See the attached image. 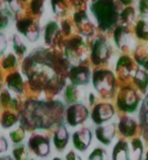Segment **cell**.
I'll return each mask as SVG.
<instances>
[{
    "instance_id": "8",
    "label": "cell",
    "mask_w": 148,
    "mask_h": 160,
    "mask_svg": "<svg viewBox=\"0 0 148 160\" xmlns=\"http://www.w3.org/2000/svg\"><path fill=\"white\" fill-rule=\"evenodd\" d=\"M92 140V132L88 128H81L74 132L72 135V143L76 150L84 152L90 146Z\"/></svg>"
},
{
    "instance_id": "3",
    "label": "cell",
    "mask_w": 148,
    "mask_h": 160,
    "mask_svg": "<svg viewBox=\"0 0 148 160\" xmlns=\"http://www.w3.org/2000/svg\"><path fill=\"white\" fill-rule=\"evenodd\" d=\"M92 85L103 99H111L115 94L116 80L111 71L99 69L92 75Z\"/></svg>"
},
{
    "instance_id": "21",
    "label": "cell",
    "mask_w": 148,
    "mask_h": 160,
    "mask_svg": "<svg viewBox=\"0 0 148 160\" xmlns=\"http://www.w3.org/2000/svg\"><path fill=\"white\" fill-rule=\"evenodd\" d=\"M7 85H8V88L13 91L16 94H22L23 92V82L22 79L19 73H13L8 77L7 79Z\"/></svg>"
},
{
    "instance_id": "4",
    "label": "cell",
    "mask_w": 148,
    "mask_h": 160,
    "mask_svg": "<svg viewBox=\"0 0 148 160\" xmlns=\"http://www.w3.org/2000/svg\"><path fill=\"white\" fill-rule=\"evenodd\" d=\"M140 98L137 92L131 87H123L118 93L117 106L121 111L132 113L137 110Z\"/></svg>"
},
{
    "instance_id": "1",
    "label": "cell",
    "mask_w": 148,
    "mask_h": 160,
    "mask_svg": "<svg viewBox=\"0 0 148 160\" xmlns=\"http://www.w3.org/2000/svg\"><path fill=\"white\" fill-rule=\"evenodd\" d=\"M25 75L35 91L44 92L47 96H56L65 86V78L52 65V56L46 53L33 61H26Z\"/></svg>"
},
{
    "instance_id": "20",
    "label": "cell",
    "mask_w": 148,
    "mask_h": 160,
    "mask_svg": "<svg viewBox=\"0 0 148 160\" xmlns=\"http://www.w3.org/2000/svg\"><path fill=\"white\" fill-rule=\"evenodd\" d=\"M81 90L77 87V86L74 85H68L65 89V93H64V98H65V102L67 104H74L77 103V101L81 99Z\"/></svg>"
},
{
    "instance_id": "29",
    "label": "cell",
    "mask_w": 148,
    "mask_h": 160,
    "mask_svg": "<svg viewBox=\"0 0 148 160\" xmlns=\"http://www.w3.org/2000/svg\"><path fill=\"white\" fill-rule=\"evenodd\" d=\"M57 30V26L54 24V22H51L48 27H47V30H46V42L48 44H51L52 40H53V37L55 35V32Z\"/></svg>"
},
{
    "instance_id": "37",
    "label": "cell",
    "mask_w": 148,
    "mask_h": 160,
    "mask_svg": "<svg viewBox=\"0 0 148 160\" xmlns=\"http://www.w3.org/2000/svg\"><path fill=\"white\" fill-rule=\"evenodd\" d=\"M0 160H13V158H11L10 156H0Z\"/></svg>"
},
{
    "instance_id": "18",
    "label": "cell",
    "mask_w": 148,
    "mask_h": 160,
    "mask_svg": "<svg viewBox=\"0 0 148 160\" xmlns=\"http://www.w3.org/2000/svg\"><path fill=\"white\" fill-rule=\"evenodd\" d=\"M115 41L119 48H132L134 44V40L128 33L125 32L123 28H119L115 32Z\"/></svg>"
},
{
    "instance_id": "25",
    "label": "cell",
    "mask_w": 148,
    "mask_h": 160,
    "mask_svg": "<svg viewBox=\"0 0 148 160\" xmlns=\"http://www.w3.org/2000/svg\"><path fill=\"white\" fill-rule=\"evenodd\" d=\"M9 137H10V140L12 141V143L19 144V143H21L23 141V139H25V130L21 126L19 128H17L16 130L10 132H9Z\"/></svg>"
},
{
    "instance_id": "35",
    "label": "cell",
    "mask_w": 148,
    "mask_h": 160,
    "mask_svg": "<svg viewBox=\"0 0 148 160\" xmlns=\"http://www.w3.org/2000/svg\"><path fill=\"white\" fill-rule=\"evenodd\" d=\"M41 6H42V2H41V0H34L33 3H32V9L35 13H37L39 12V10H40L41 8Z\"/></svg>"
},
{
    "instance_id": "26",
    "label": "cell",
    "mask_w": 148,
    "mask_h": 160,
    "mask_svg": "<svg viewBox=\"0 0 148 160\" xmlns=\"http://www.w3.org/2000/svg\"><path fill=\"white\" fill-rule=\"evenodd\" d=\"M0 100H1L2 104L4 105V106H10L14 109H17V100L13 98L12 96H11L8 92H4L1 94V97H0Z\"/></svg>"
},
{
    "instance_id": "12",
    "label": "cell",
    "mask_w": 148,
    "mask_h": 160,
    "mask_svg": "<svg viewBox=\"0 0 148 160\" xmlns=\"http://www.w3.org/2000/svg\"><path fill=\"white\" fill-rule=\"evenodd\" d=\"M95 136L97 141L104 146L111 145L116 136V123L102 124L95 128Z\"/></svg>"
},
{
    "instance_id": "14",
    "label": "cell",
    "mask_w": 148,
    "mask_h": 160,
    "mask_svg": "<svg viewBox=\"0 0 148 160\" xmlns=\"http://www.w3.org/2000/svg\"><path fill=\"white\" fill-rule=\"evenodd\" d=\"M118 128L122 136L126 138H132L137 134V122L130 116H123L120 119Z\"/></svg>"
},
{
    "instance_id": "19",
    "label": "cell",
    "mask_w": 148,
    "mask_h": 160,
    "mask_svg": "<svg viewBox=\"0 0 148 160\" xmlns=\"http://www.w3.org/2000/svg\"><path fill=\"white\" fill-rule=\"evenodd\" d=\"M143 142L141 139L134 138L132 139L129 147L130 160H142L143 157Z\"/></svg>"
},
{
    "instance_id": "39",
    "label": "cell",
    "mask_w": 148,
    "mask_h": 160,
    "mask_svg": "<svg viewBox=\"0 0 148 160\" xmlns=\"http://www.w3.org/2000/svg\"><path fill=\"white\" fill-rule=\"evenodd\" d=\"M52 160H62L60 157H55V158H54V159H52Z\"/></svg>"
},
{
    "instance_id": "33",
    "label": "cell",
    "mask_w": 148,
    "mask_h": 160,
    "mask_svg": "<svg viewBox=\"0 0 148 160\" xmlns=\"http://www.w3.org/2000/svg\"><path fill=\"white\" fill-rule=\"evenodd\" d=\"M8 150V142L4 137H0V154H3Z\"/></svg>"
},
{
    "instance_id": "22",
    "label": "cell",
    "mask_w": 148,
    "mask_h": 160,
    "mask_svg": "<svg viewBox=\"0 0 148 160\" xmlns=\"http://www.w3.org/2000/svg\"><path fill=\"white\" fill-rule=\"evenodd\" d=\"M133 80L134 84L137 86L141 93H143V94L146 93V90L148 88V73L145 71L138 69L135 73Z\"/></svg>"
},
{
    "instance_id": "23",
    "label": "cell",
    "mask_w": 148,
    "mask_h": 160,
    "mask_svg": "<svg viewBox=\"0 0 148 160\" xmlns=\"http://www.w3.org/2000/svg\"><path fill=\"white\" fill-rule=\"evenodd\" d=\"M13 160H28L29 158V150L25 145L19 144L12 150Z\"/></svg>"
},
{
    "instance_id": "40",
    "label": "cell",
    "mask_w": 148,
    "mask_h": 160,
    "mask_svg": "<svg viewBox=\"0 0 148 160\" xmlns=\"http://www.w3.org/2000/svg\"><path fill=\"white\" fill-rule=\"evenodd\" d=\"M30 160H35V159H30Z\"/></svg>"
},
{
    "instance_id": "24",
    "label": "cell",
    "mask_w": 148,
    "mask_h": 160,
    "mask_svg": "<svg viewBox=\"0 0 148 160\" xmlns=\"http://www.w3.org/2000/svg\"><path fill=\"white\" fill-rule=\"evenodd\" d=\"M18 118L16 114H14L12 112H5L2 116L1 119V126L4 128H9L13 127L15 123L17 122Z\"/></svg>"
},
{
    "instance_id": "9",
    "label": "cell",
    "mask_w": 148,
    "mask_h": 160,
    "mask_svg": "<svg viewBox=\"0 0 148 160\" xmlns=\"http://www.w3.org/2000/svg\"><path fill=\"white\" fill-rule=\"evenodd\" d=\"M85 54H86V49L81 39L74 38L68 43L66 48V55L71 61H81L83 57L85 58Z\"/></svg>"
},
{
    "instance_id": "2",
    "label": "cell",
    "mask_w": 148,
    "mask_h": 160,
    "mask_svg": "<svg viewBox=\"0 0 148 160\" xmlns=\"http://www.w3.org/2000/svg\"><path fill=\"white\" fill-rule=\"evenodd\" d=\"M64 116V105L59 100H30L25 104L21 115V127L26 130H48L61 124Z\"/></svg>"
},
{
    "instance_id": "16",
    "label": "cell",
    "mask_w": 148,
    "mask_h": 160,
    "mask_svg": "<svg viewBox=\"0 0 148 160\" xmlns=\"http://www.w3.org/2000/svg\"><path fill=\"white\" fill-rule=\"evenodd\" d=\"M139 122L143 138L146 142H148V94L141 103L139 111Z\"/></svg>"
},
{
    "instance_id": "30",
    "label": "cell",
    "mask_w": 148,
    "mask_h": 160,
    "mask_svg": "<svg viewBox=\"0 0 148 160\" xmlns=\"http://www.w3.org/2000/svg\"><path fill=\"white\" fill-rule=\"evenodd\" d=\"M32 24V22L30 19H23V21L19 22L17 24V29L21 31V33H25L26 34V31H28V28Z\"/></svg>"
},
{
    "instance_id": "32",
    "label": "cell",
    "mask_w": 148,
    "mask_h": 160,
    "mask_svg": "<svg viewBox=\"0 0 148 160\" xmlns=\"http://www.w3.org/2000/svg\"><path fill=\"white\" fill-rule=\"evenodd\" d=\"M15 57L13 55H8L6 58H5V60L4 62H3V66H4L5 68H12V66H14L15 64Z\"/></svg>"
},
{
    "instance_id": "34",
    "label": "cell",
    "mask_w": 148,
    "mask_h": 160,
    "mask_svg": "<svg viewBox=\"0 0 148 160\" xmlns=\"http://www.w3.org/2000/svg\"><path fill=\"white\" fill-rule=\"evenodd\" d=\"M65 159L66 160H82L81 157L76 153V152H74L73 150L69 151L67 154L65 155Z\"/></svg>"
},
{
    "instance_id": "7",
    "label": "cell",
    "mask_w": 148,
    "mask_h": 160,
    "mask_svg": "<svg viewBox=\"0 0 148 160\" xmlns=\"http://www.w3.org/2000/svg\"><path fill=\"white\" fill-rule=\"evenodd\" d=\"M115 115V108L111 103H99L91 111V119L95 124L102 126Z\"/></svg>"
},
{
    "instance_id": "27",
    "label": "cell",
    "mask_w": 148,
    "mask_h": 160,
    "mask_svg": "<svg viewBox=\"0 0 148 160\" xmlns=\"http://www.w3.org/2000/svg\"><path fill=\"white\" fill-rule=\"evenodd\" d=\"M87 160H107V151L104 148H95L89 154Z\"/></svg>"
},
{
    "instance_id": "36",
    "label": "cell",
    "mask_w": 148,
    "mask_h": 160,
    "mask_svg": "<svg viewBox=\"0 0 148 160\" xmlns=\"http://www.w3.org/2000/svg\"><path fill=\"white\" fill-rule=\"evenodd\" d=\"M88 100H89V105L92 106V105L95 104V96L92 92H90L88 94Z\"/></svg>"
},
{
    "instance_id": "31",
    "label": "cell",
    "mask_w": 148,
    "mask_h": 160,
    "mask_svg": "<svg viewBox=\"0 0 148 160\" xmlns=\"http://www.w3.org/2000/svg\"><path fill=\"white\" fill-rule=\"evenodd\" d=\"M14 49L18 54H23L25 52V50H26L25 46L23 45L22 43L21 42V40H18L17 38L14 39Z\"/></svg>"
},
{
    "instance_id": "17",
    "label": "cell",
    "mask_w": 148,
    "mask_h": 160,
    "mask_svg": "<svg viewBox=\"0 0 148 160\" xmlns=\"http://www.w3.org/2000/svg\"><path fill=\"white\" fill-rule=\"evenodd\" d=\"M113 160H130L129 144L125 140H119L113 149Z\"/></svg>"
},
{
    "instance_id": "10",
    "label": "cell",
    "mask_w": 148,
    "mask_h": 160,
    "mask_svg": "<svg viewBox=\"0 0 148 160\" xmlns=\"http://www.w3.org/2000/svg\"><path fill=\"white\" fill-rule=\"evenodd\" d=\"M69 80L74 86H87L90 81V72L86 66H74L69 72Z\"/></svg>"
},
{
    "instance_id": "38",
    "label": "cell",
    "mask_w": 148,
    "mask_h": 160,
    "mask_svg": "<svg viewBox=\"0 0 148 160\" xmlns=\"http://www.w3.org/2000/svg\"><path fill=\"white\" fill-rule=\"evenodd\" d=\"M144 160H148V150H147L146 154H145V159H144Z\"/></svg>"
},
{
    "instance_id": "28",
    "label": "cell",
    "mask_w": 148,
    "mask_h": 160,
    "mask_svg": "<svg viewBox=\"0 0 148 160\" xmlns=\"http://www.w3.org/2000/svg\"><path fill=\"white\" fill-rule=\"evenodd\" d=\"M137 35L143 40H148V26L144 22H139L137 27Z\"/></svg>"
},
{
    "instance_id": "13",
    "label": "cell",
    "mask_w": 148,
    "mask_h": 160,
    "mask_svg": "<svg viewBox=\"0 0 148 160\" xmlns=\"http://www.w3.org/2000/svg\"><path fill=\"white\" fill-rule=\"evenodd\" d=\"M53 143L58 152H63L66 149L69 143V132L65 124L61 123L58 126L53 136Z\"/></svg>"
},
{
    "instance_id": "11",
    "label": "cell",
    "mask_w": 148,
    "mask_h": 160,
    "mask_svg": "<svg viewBox=\"0 0 148 160\" xmlns=\"http://www.w3.org/2000/svg\"><path fill=\"white\" fill-rule=\"evenodd\" d=\"M110 47L104 40H97L93 45L91 52V60L95 65L104 63L110 58Z\"/></svg>"
},
{
    "instance_id": "5",
    "label": "cell",
    "mask_w": 148,
    "mask_h": 160,
    "mask_svg": "<svg viewBox=\"0 0 148 160\" xmlns=\"http://www.w3.org/2000/svg\"><path fill=\"white\" fill-rule=\"evenodd\" d=\"M88 108L82 103L71 104L65 111L66 122L72 128L82 124L88 118Z\"/></svg>"
},
{
    "instance_id": "6",
    "label": "cell",
    "mask_w": 148,
    "mask_h": 160,
    "mask_svg": "<svg viewBox=\"0 0 148 160\" xmlns=\"http://www.w3.org/2000/svg\"><path fill=\"white\" fill-rule=\"evenodd\" d=\"M29 148L33 153L40 158H46L50 155L51 145L50 140L43 134H34L29 140Z\"/></svg>"
},
{
    "instance_id": "15",
    "label": "cell",
    "mask_w": 148,
    "mask_h": 160,
    "mask_svg": "<svg viewBox=\"0 0 148 160\" xmlns=\"http://www.w3.org/2000/svg\"><path fill=\"white\" fill-rule=\"evenodd\" d=\"M116 71L120 80H127L133 72V61L128 56L121 57L117 63Z\"/></svg>"
}]
</instances>
